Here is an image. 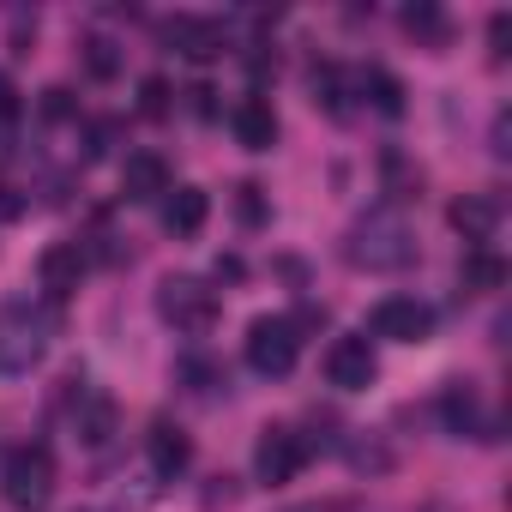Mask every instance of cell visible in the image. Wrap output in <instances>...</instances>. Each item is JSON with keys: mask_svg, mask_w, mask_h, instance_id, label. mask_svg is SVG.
Wrapping results in <instances>:
<instances>
[{"mask_svg": "<svg viewBox=\"0 0 512 512\" xmlns=\"http://www.w3.org/2000/svg\"><path fill=\"white\" fill-rule=\"evenodd\" d=\"M37 278H43V290H49L55 302H61V296H73V290H79V278H85V253H79V241H55V247H43Z\"/></svg>", "mask_w": 512, "mask_h": 512, "instance_id": "cell-10", "label": "cell"}, {"mask_svg": "<svg viewBox=\"0 0 512 512\" xmlns=\"http://www.w3.org/2000/svg\"><path fill=\"white\" fill-rule=\"evenodd\" d=\"M121 193H127V199H163V193H169V163H163L157 151H133V157L121 163Z\"/></svg>", "mask_w": 512, "mask_h": 512, "instance_id": "cell-13", "label": "cell"}, {"mask_svg": "<svg viewBox=\"0 0 512 512\" xmlns=\"http://www.w3.org/2000/svg\"><path fill=\"white\" fill-rule=\"evenodd\" d=\"M109 428H115V404H109V398H91V404L79 410V440L97 446V440H109Z\"/></svg>", "mask_w": 512, "mask_h": 512, "instance_id": "cell-18", "label": "cell"}, {"mask_svg": "<svg viewBox=\"0 0 512 512\" xmlns=\"http://www.w3.org/2000/svg\"><path fill=\"white\" fill-rule=\"evenodd\" d=\"M163 43L181 49L187 61H211V55H223V25H217V19H193V13H181V19L163 25Z\"/></svg>", "mask_w": 512, "mask_h": 512, "instance_id": "cell-9", "label": "cell"}, {"mask_svg": "<svg viewBox=\"0 0 512 512\" xmlns=\"http://www.w3.org/2000/svg\"><path fill=\"white\" fill-rule=\"evenodd\" d=\"M434 332V308L416 302V296H386L374 308V338H392V344H422Z\"/></svg>", "mask_w": 512, "mask_h": 512, "instance_id": "cell-7", "label": "cell"}, {"mask_svg": "<svg viewBox=\"0 0 512 512\" xmlns=\"http://www.w3.org/2000/svg\"><path fill=\"white\" fill-rule=\"evenodd\" d=\"M235 211H241V223H260V217H266V211H260V187H241Z\"/></svg>", "mask_w": 512, "mask_h": 512, "instance_id": "cell-25", "label": "cell"}, {"mask_svg": "<svg viewBox=\"0 0 512 512\" xmlns=\"http://www.w3.org/2000/svg\"><path fill=\"white\" fill-rule=\"evenodd\" d=\"M109 145H115V127H109V121H97V127H91V145H85V157H103Z\"/></svg>", "mask_w": 512, "mask_h": 512, "instance_id": "cell-26", "label": "cell"}, {"mask_svg": "<svg viewBox=\"0 0 512 512\" xmlns=\"http://www.w3.org/2000/svg\"><path fill=\"white\" fill-rule=\"evenodd\" d=\"M506 37H512V19L494 13V19H488V49H494V61H506Z\"/></svg>", "mask_w": 512, "mask_h": 512, "instance_id": "cell-23", "label": "cell"}, {"mask_svg": "<svg viewBox=\"0 0 512 512\" xmlns=\"http://www.w3.org/2000/svg\"><path fill=\"white\" fill-rule=\"evenodd\" d=\"M43 356V320H31V308H0V374H25Z\"/></svg>", "mask_w": 512, "mask_h": 512, "instance_id": "cell-6", "label": "cell"}, {"mask_svg": "<svg viewBox=\"0 0 512 512\" xmlns=\"http://www.w3.org/2000/svg\"><path fill=\"white\" fill-rule=\"evenodd\" d=\"M302 464H308V440H302L296 428H266V434H260V446H253V476H260L266 488L296 482V476H302Z\"/></svg>", "mask_w": 512, "mask_h": 512, "instance_id": "cell-5", "label": "cell"}, {"mask_svg": "<svg viewBox=\"0 0 512 512\" xmlns=\"http://www.w3.org/2000/svg\"><path fill=\"white\" fill-rule=\"evenodd\" d=\"M446 422H452V434H470L476 428V392L470 386H452L446 392Z\"/></svg>", "mask_w": 512, "mask_h": 512, "instance_id": "cell-20", "label": "cell"}, {"mask_svg": "<svg viewBox=\"0 0 512 512\" xmlns=\"http://www.w3.org/2000/svg\"><path fill=\"white\" fill-rule=\"evenodd\" d=\"M139 109H145V115H169V79L151 73V79L139 85Z\"/></svg>", "mask_w": 512, "mask_h": 512, "instance_id": "cell-22", "label": "cell"}, {"mask_svg": "<svg viewBox=\"0 0 512 512\" xmlns=\"http://www.w3.org/2000/svg\"><path fill=\"white\" fill-rule=\"evenodd\" d=\"M500 284H506L500 253H488V247H470V260H464V290H500Z\"/></svg>", "mask_w": 512, "mask_h": 512, "instance_id": "cell-16", "label": "cell"}, {"mask_svg": "<svg viewBox=\"0 0 512 512\" xmlns=\"http://www.w3.org/2000/svg\"><path fill=\"white\" fill-rule=\"evenodd\" d=\"M13 115H19V91H13L7 73H0V127H13Z\"/></svg>", "mask_w": 512, "mask_h": 512, "instance_id": "cell-24", "label": "cell"}, {"mask_svg": "<svg viewBox=\"0 0 512 512\" xmlns=\"http://www.w3.org/2000/svg\"><path fill=\"white\" fill-rule=\"evenodd\" d=\"M362 91H368V103H374L380 115H404V85H398L392 73L368 67V73H362Z\"/></svg>", "mask_w": 512, "mask_h": 512, "instance_id": "cell-17", "label": "cell"}, {"mask_svg": "<svg viewBox=\"0 0 512 512\" xmlns=\"http://www.w3.org/2000/svg\"><path fill=\"white\" fill-rule=\"evenodd\" d=\"M85 67H91V79H115V73H121L115 43H109V37H91V43H85Z\"/></svg>", "mask_w": 512, "mask_h": 512, "instance_id": "cell-21", "label": "cell"}, {"mask_svg": "<svg viewBox=\"0 0 512 512\" xmlns=\"http://www.w3.org/2000/svg\"><path fill=\"white\" fill-rule=\"evenodd\" d=\"M452 229L470 241V247H488L494 241V229H500V199H488V193H464V199H452Z\"/></svg>", "mask_w": 512, "mask_h": 512, "instance_id": "cell-11", "label": "cell"}, {"mask_svg": "<svg viewBox=\"0 0 512 512\" xmlns=\"http://www.w3.org/2000/svg\"><path fill=\"white\" fill-rule=\"evenodd\" d=\"M43 115H49V121H67V115H73V103H67V91H49V103H43Z\"/></svg>", "mask_w": 512, "mask_h": 512, "instance_id": "cell-27", "label": "cell"}, {"mask_svg": "<svg viewBox=\"0 0 512 512\" xmlns=\"http://www.w3.org/2000/svg\"><path fill=\"white\" fill-rule=\"evenodd\" d=\"M314 512H320V506H314Z\"/></svg>", "mask_w": 512, "mask_h": 512, "instance_id": "cell-28", "label": "cell"}, {"mask_svg": "<svg viewBox=\"0 0 512 512\" xmlns=\"http://www.w3.org/2000/svg\"><path fill=\"white\" fill-rule=\"evenodd\" d=\"M157 314H163L175 332L205 338V332L217 326V296H211L199 278H163V290H157Z\"/></svg>", "mask_w": 512, "mask_h": 512, "instance_id": "cell-4", "label": "cell"}, {"mask_svg": "<svg viewBox=\"0 0 512 512\" xmlns=\"http://www.w3.org/2000/svg\"><path fill=\"white\" fill-rule=\"evenodd\" d=\"M229 127H235V139L247 151H272V139H278V115H272L266 97H241L235 115H229Z\"/></svg>", "mask_w": 512, "mask_h": 512, "instance_id": "cell-12", "label": "cell"}, {"mask_svg": "<svg viewBox=\"0 0 512 512\" xmlns=\"http://www.w3.org/2000/svg\"><path fill=\"white\" fill-rule=\"evenodd\" d=\"M205 211H211V199H205L199 187H175L169 205H163V223H169L175 235H199V229H205Z\"/></svg>", "mask_w": 512, "mask_h": 512, "instance_id": "cell-14", "label": "cell"}, {"mask_svg": "<svg viewBox=\"0 0 512 512\" xmlns=\"http://www.w3.org/2000/svg\"><path fill=\"white\" fill-rule=\"evenodd\" d=\"M302 356V326L284 320V314H266V320H253L247 326V368L253 374H266V380H284Z\"/></svg>", "mask_w": 512, "mask_h": 512, "instance_id": "cell-3", "label": "cell"}, {"mask_svg": "<svg viewBox=\"0 0 512 512\" xmlns=\"http://www.w3.org/2000/svg\"><path fill=\"white\" fill-rule=\"evenodd\" d=\"M0 494H7L19 512H43L49 494H55V452H49V446H19V452H7Z\"/></svg>", "mask_w": 512, "mask_h": 512, "instance_id": "cell-2", "label": "cell"}, {"mask_svg": "<svg viewBox=\"0 0 512 512\" xmlns=\"http://www.w3.org/2000/svg\"><path fill=\"white\" fill-rule=\"evenodd\" d=\"M187 458H193L187 434H181V428H169V422H157V428H151V470H157V476H181V470H187Z\"/></svg>", "mask_w": 512, "mask_h": 512, "instance_id": "cell-15", "label": "cell"}, {"mask_svg": "<svg viewBox=\"0 0 512 512\" xmlns=\"http://www.w3.org/2000/svg\"><path fill=\"white\" fill-rule=\"evenodd\" d=\"M404 31L422 37V43H446V19H440V7H404Z\"/></svg>", "mask_w": 512, "mask_h": 512, "instance_id": "cell-19", "label": "cell"}, {"mask_svg": "<svg viewBox=\"0 0 512 512\" xmlns=\"http://www.w3.org/2000/svg\"><path fill=\"white\" fill-rule=\"evenodd\" d=\"M344 253H350V266H368V272H398V266H410L416 260V235H410V223L398 217V211H368L356 229H350V241H344Z\"/></svg>", "mask_w": 512, "mask_h": 512, "instance_id": "cell-1", "label": "cell"}, {"mask_svg": "<svg viewBox=\"0 0 512 512\" xmlns=\"http://www.w3.org/2000/svg\"><path fill=\"white\" fill-rule=\"evenodd\" d=\"M374 374H380V362H374V344H368V338H338V344L326 350V380H332V386L362 392V386H374Z\"/></svg>", "mask_w": 512, "mask_h": 512, "instance_id": "cell-8", "label": "cell"}]
</instances>
